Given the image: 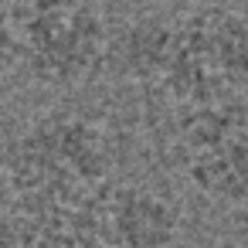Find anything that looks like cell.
<instances>
[{
    "label": "cell",
    "instance_id": "1",
    "mask_svg": "<svg viewBox=\"0 0 248 248\" xmlns=\"http://www.w3.org/2000/svg\"><path fill=\"white\" fill-rule=\"evenodd\" d=\"M116 136L85 112H45L4 150V180L28 221L92 211L116 170Z\"/></svg>",
    "mask_w": 248,
    "mask_h": 248
},
{
    "label": "cell",
    "instance_id": "2",
    "mask_svg": "<svg viewBox=\"0 0 248 248\" xmlns=\"http://www.w3.org/2000/svg\"><path fill=\"white\" fill-rule=\"evenodd\" d=\"M153 89L177 106L241 99L248 89V17L221 4L173 17Z\"/></svg>",
    "mask_w": 248,
    "mask_h": 248
},
{
    "label": "cell",
    "instance_id": "3",
    "mask_svg": "<svg viewBox=\"0 0 248 248\" xmlns=\"http://www.w3.org/2000/svg\"><path fill=\"white\" fill-rule=\"evenodd\" d=\"M21 65L41 85H75L109 58V28L95 0H14Z\"/></svg>",
    "mask_w": 248,
    "mask_h": 248
},
{
    "label": "cell",
    "instance_id": "4",
    "mask_svg": "<svg viewBox=\"0 0 248 248\" xmlns=\"http://www.w3.org/2000/svg\"><path fill=\"white\" fill-rule=\"evenodd\" d=\"M177 140L184 177L201 197L224 207L248 204V102L180 106Z\"/></svg>",
    "mask_w": 248,
    "mask_h": 248
},
{
    "label": "cell",
    "instance_id": "5",
    "mask_svg": "<svg viewBox=\"0 0 248 248\" xmlns=\"http://www.w3.org/2000/svg\"><path fill=\"white\" fill-rule=\"evenodd\" d=\"M92 221L112 248H173L180 231L177 204L146 184L106 187Z\"/></svg>",
    "mask_w": 248,
    "mask_h": 248
},
{
    "label": "cell",
    "instance_id": "6",
    "mask_svg": "<svg viewBox=\"0 0 248 248\" xmlns=\"http://www.w3.org/2000/svg\"><path fill=\"white\" fill-rule=\"evenodd\" d=\"M167 24H170L167 17H140L112 38L109 62L123 78L140 85H156L163 45H167Z\"/></svg>",
    "mask_w": 248,
    "mask_h": 248
},
{
    "label": "cell",
    "instance_id": "7",
    "mask_svg": "<svg viewBox=\"0 0 248 248\" xmlns=\"http://www.w3.org/2000/svg\"><path fill=\"white\" fill-rule=\"evenodd\" d=\"M21 65V34L14 21V0H0V78Z\"/></svg>",
    "mask_w": 248,
    "mask_h": 248
},
{
    "label": "cell",
    "instance_id": "8",
    "mask_svg": "<svg viewBox=\"0 0 248 248\" xmlns=\"http://www.w3.org/2000/svg\"><path fill=\"white\" fill-rule=\"evenodd\" d=\"M28 221L24 214L0 211V248H28Z\"/></svg>",
    "mask_w": 248,
    "mask_h": 248
}]
</instances>
